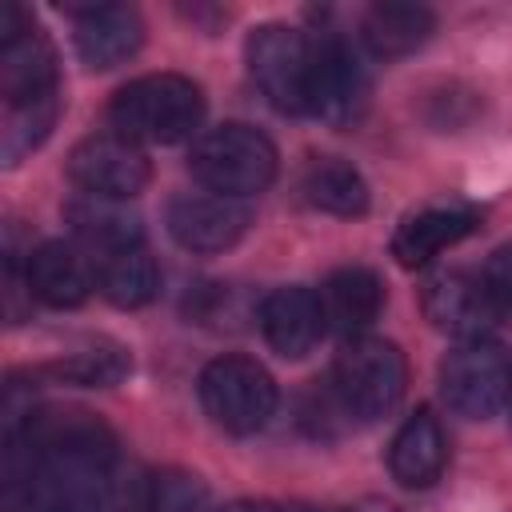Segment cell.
Listing matches in <instances>:
<instances>
[{
  "mask_svg": "<svg viewBox=\"0 0 512 512\" xmlns=\"http://www.w3.org/2000/svg\"><path fill=\"white\" fill-rule=\"evenodd\" d=\"M116 440L88 412L28 408L12 416L4 444L8 512H104L112 496Z\"/></svg>",
  "mask_w": 512,
  "mask_h": 512,
  "instance_id": "6da1fadb",
  "label": "cell"
},
{
  "mask_svg": "<svg viewBox=\"0 0 512 512\" xmlns=\"http://www.w3.org/2000/svg\"><path fill=\"white\" fill-rule=\"evenodd\" d=\"M108 120L132 144H176L200 128L204 92L180 72H148L112 96Z\"/></svg>",
  "mask_w": 512,
  "mask_h": 512,
  "instance_id": "7a4b0ae2",
  "label": "cell"
},
{
  "mask_svg": "<svg viewBox=\"0 0 512 512\" xmlns=\"http://www.w3.org/2000/svg\"><path fill=\"white\" fill-rule=\"evenodd\" d=\"M404 384H408L404 352L380 336L348 340L336 352L332 376H328V388H332L344 420H356V424H372V420L388 416L400 404Z\"/></svg>",
  "mask_w": 512,
  "mask_h": 512,
  "instance_id": "3957f363",
  "label": "cell"
},
{
  "mask_svg": "<svg viewBox=\"0 0 512 512\" xmlns=\"http://www.w3.org/2000/svg\"><path fill=\"white\" fill-rule=\"evenodd\" d=\"M188 168L208 192L244 200L252 192H264L276 180L280 156L264 132L232 120V124H216L192 140Z\"/></svg>",
  "mask_w": 512,
  "mask_h": 512,
  "instance_id": "277c9868",
  "label": "cell"
},
{
  "mask_svg": "<svg viewBox=\"0 0 512 512\" xmlns=\"http://www.w3.org/2000/svg\"><path fill=\"white\" fill-rule=\"evenodd\" d=\"M200 404L228 436H252L276 412V380L248 356H216L200 372Z\"/></svg>",
  "mask_w": 512,
  "mask_h": 512,
  "instance_id": "5b68a950",
  "label": "cell"
},
{
  "mask_svg": "<svg viewBox=\"0 0 512 512\" xmlns=\"http://www.w3.org/2000/svg\"><path fill=\"white\" fill-rule=\"evenodd\" d=\"M244 56L256 88L276 112H288V116L308 112L316 40H308L300 28H288V24H260L248 32Z\"/></svg>",
  "mask_w": 512,
  "mask_h": 512,
  "instance_id": "8992f818",
  "label": "cell"
},
{
  "mask_svg": "<svg viewBox=\"0 0 512 512\" xmlns=\"http://www.w3.org/2000/svg\"><path fill=\"white\" fill-rule=\"evenodd\" d=\"M512 364L492 340H464L440 364V392L452 412L468 420H488L508 400Z\"/></svg>",
  "mask_w": 512,
  "mask_h": 512,
  "instance_id": "52a82bcc",
  "label": "cell"
},
{
  "mask_svg": "<svg viewBox=\"0 0 512 512\" xmlns=\"http://www.w3.org/2000/svg\"><path fill=\"white\" fill-rule=\"evenodd\" d=\"M68 180L84 196L132 200L148 184V156L120 132H96L68 152Z\"/></svg>",
  "mask_w": 512,
  "mask_h": 512,
  "instance_id": "ba28073f",
  "label": "cell"
},
{
  "mask_svg": "<svg viewBox=\"0 0 512 512\" xmlns=\"http://www.w3.org/2000/svg\"><path fill=\"white\" fill-rule=\"evenodd\" d=\"M368 108V72L360 56L340 36L316 40L312 60V88H308V116L324 120L328 128H352Z\"/></svg>",
  "mask_w": 512,
  "mask_h": 512,
  "instance_id": "9c48e42d",
  "label": "cell"
},
{
  "mask_svg": "<svg viewBox=\"0 0 512 512\" xmlns=\"http://www.w3.org/2000/svg\"><path fill=\"white\" fill-rule=\"evenodd\" d=\"M252 224V212L244 200L220 196V192H180L168 204V232L188 252H228Z\"/></svg>",
  "mask_w": 512,
  "mask_h": 512,
  "instance_id": "30bf717a",
  "label": "cell"
},
{
  "mask_svg": "<svg viewBox=\"0 0 512 512\" xmlns=\"http://www.w3.org/2000/svg\"><path fill=\"white\" fill-rule=\"evenodd\" d=\"M424 316L456 336L460 344L464 340H488L492 328L500 324V312L492 304V296L484 292L480 276H468V272H440L428 280L424 288Z\"/></svg>",
  "mask_w": 512,
  "mask_h": 512,
  "instance_id": "8fae6325",
  "label": "cell"
},
{
  "mask_svg": "<svg viewBox=\"0 0 512 512\" xmlns=\"http://www.w3.org/2000/svg\"><path fill=\"white\" fill-rule=\"evenodd\" d=\"M324 328H328V320H324L320 292H312L304 284L272 288L260 304V332H264L268 348L284 360L308 356L320 344Z\"/></svg>",
  "mask_w": 512,
  "mask_h": 512,
  "instance_id": "7c38bea8",
  "label": "cell"
},
{
  "mask_svg": "<svg viewBox=\"0 0 512 512\" xmlns=\"http://www.w3.org/2000/svg\"><path fill=\"white\" fill-rule=\"evenodd\" d=\"M24 288H28V296H36L48 308H80L96 288L92 256H84L72 244L48 240L36 252H28Z\"/></svg>",
  "mask_w": 512,
  "mask_h": 512,
  "instance_id": "4fadbf2b",
  "label": "cell"
},
{
  "mask_svg": "<svg viewBox=\"0 0 512 512\" xmlns=\"http://www.w3.org/2000/svg\"><path fill=\"white\" fill-rule=\"evenodd\" d=\"M0 92H4V108L60 100L56 52L36 28L0 40Z\"/></svg>",
  "mask_w": 512,
  "mask_h": 512,
  "instance_id": "5bb4252c",
  "label": "cell"
},
{
  "mask_svg": "<svg viewBox=\"0 0 512 512\" xmlns=\"http://www.w3.org/2000/svg\"><path fill=\"white\" fill-rule=\"evenodd\" d=\"M144 44L140 12L128 4H88L76 12V52L88 68H116Z\"/></svg>",
  "mask_w": 512,
  "mask_h": 512,
  "instance_id": "9a60e30c",
  "label": "cell"
},
{
  "mask_svg": "<svg viewBox=\"0 0 512 512\" xmlns=\"http://www.w3.org/2000/svg\"><path fill=\"white\" fill-rule=\"evenodd\" d=\"M480 228V212L464 208V204H444V208H424L400 220L396 236H392V256L400 268H424L432 256H440L444 248L460 244L464 236H472Z\"/></svg>",
  "mask_w": 512,
  "mask_h": 512,
  "instance_id": "2e32d148",
  "label": "cell"
},
{
  "mask_svg": "<svg viewBox=\"0 0 512 512\" xmlns=\"http://www.w3.org/2000/svg\"><path fill=\"white\" fill-rule=\"evenodd\" d=\"M448 464V436L432 408H416L388 448V472L400 488H432Z\"/></svg>",
  "mask_w": 512,
  "mask_h": 512,
  "instance_id": "e0dca14e",
  "label": "cell"
},
{
  "mask_svg": "<svg viewBox=\"0 0 512 512\" xmlns=\"http://www.w3.org/2000/svg\"><path fill=\"white\" fill-rule=\"evenodd\" d=\"M320 304H324L328 328H336L344 340H356V336H368V328L384 312V284L372 268L348 264L324 280Z\"/></svg>",
  "mask_w": 512,
  "mask_h": 512,
  "instance_id": "ac0fdd59",
  "label": "cell"
},
{
  "mask_svg": "<svg viewBox=\"0 0 512 512\" xmlns=\"http://www.w3.org/2000/svg\"><path fill=\"white\" fill-rule=\"evenodd\" d=\"M92 272H96L100 296L116 308H144L160 292V268L144 244L92 256Z\"/></svg>",
  "mask_w": 512,
  "mask_h": 512,
  "instance_id": "d6986e66",
  "label": "cell"
},
{
  "mask_svg": "<svg viewBox=\"0 0 512 512\" xmlns=\"http://www.w3.org/2000/svg\"><path fill=\"white\" fill-rule=\"evenodd\" d=\"M68 224L84 240L88 256L116 252V248H136L144 244L140 216L124 208V200H100V196H80L68 204Z\"/></svg>",
  "mask_w": 512,
  "mask_h": 512,
  "instance_id": "ffe728a7",
  "label": "cell"
},
{
  "mask_svg": "<svg viewBox=\"0 0 512 512\" xmlns=\"http://www.w3.org/2000/svg\"><path fill=\"white\" fill-rule=\"evenodd\" d=\"M300 192H304V200L312 208H320L328 216L352 220V216H364L368 212V184L340 156H316V160H308V168L300 176Z\"/></svg>",
  "mask_w": 512,
  "mask_h": 512,
  "instance_id": "44dd1931",
  "label": "cell"
},
{
  "mask_svg": "<svg viewBox=\"0 0 512 512\" xmlns=\"http://www.w3.org/2000/svg\"><path fill=\"white\" fill-rule=\"evenodd\" d=\"M432 28H436V16L424 4H372L364 12L360 36L376 56L396 60L416 52L432 36Z\"/></svg>",
  "mask_w": 512,
  "mask_h": 512,
  "instance_id": "7402d4cb",
  "label": "cell"
},
{
  "mask_svg": "<svg viewBox=\"0 0 512 512\" xmlns=\"http://www.w3.org/2000/svg\"><path fill=\"white\" fill-rule=\"evenodd\" d=\"M128 372H132V356L112 340H96L88 348H76L60 360H48L44 368H36V376H44L52 384H76V388H112Z\"/></svg>",
  "mask_w": 512,
  "mask_h": 512,
  "instance_id": "603a6c76",
  "label": "cell"
},
{
  "mask_svg": "<svg viewBox=\"0 0 512 512\" xmlns=\"http://www.w3.org/2000/svg\"><path fill=\"white\" fill-rule=\"evenodd\" d=\"M136 512H212L208 484L184 468H160L144 480Z\"/></svg>",
  "mask_w": 512,
  "mask_h": 512,
  "instance_id": "cb8c5ba5",
  "label": "cell"
},
{
  "mask_svg": "<svg viewBox=\"0 0 512 512\" xmlns=\"http://www.w3.org/2000/svg\"><path fill=\"white\" fill-rule=\"evenodd\" d=\"M60 112V100H40V104H16L4 112V128H0V152L4 164H20L32 148L44 144V136L52 132Z\"/></svg>",
  "mask_w": 512,
  "mask_h": 512,
  "instance_id": "d4e9b609",
  "label": "cell"
},
{
  "mask_svg": "<svg viewBox=\"0 0 512 512\" xmlns=\"http://www.w3.org/2000/svg\"><path fill=\"white\" fill-rule=\"evenodd\" d=\"M480 284L492 296L496 312L500 316H512V244H504V248H496L488 256V264L480 272Z\"/></svg>",
  "mask_w": 512,
  "mask_h": 512,
  "instance_id": "484cf974",
  "label": "cell"
},
{
  "mask_svg": "<svg viewBox=\"0 0 512 512\" xmlns=\"http://www.w3.org/2000/svg\"><path fill=\"white\" fill-rule=\"evenodd\" d=\"M220 512H280V508L268 504V500H232V504L220 508Z\"/></svg>",
  "mask_w": 512,
  "mask_h": 512,
  "instance_id": "4316f807",
  "label": "cell"
},
{
  "mask_svg": "<svg viewBox=\"0 0 512 512\" xmlns=\"http://www.w3.org/2000/svg\"><path fill=\"white\" fill-rule=\"evenodd\" d=\"M504 408L512 412V376H508V400H504Z\"/></svg>",
  "mask_w": 512,
  "mask_h": 512,
  "instance_id": "83f0119b",
  "label": "cell"
},
{
  "mask_svg": "<svg viewBox=\"0 0 512 512\" xmlns=\"http://www.w3.org/2000/svg\"><path fill=\"white\" fill-rule=\"evenodd\" d=\"M336 512H356V508H336Z\"/></svg>",
  "mask_w": 512,
  "mask_h": 512,
  "instance_id": "f1b7e54d",
  "label": "cell"
}]
</instances>
